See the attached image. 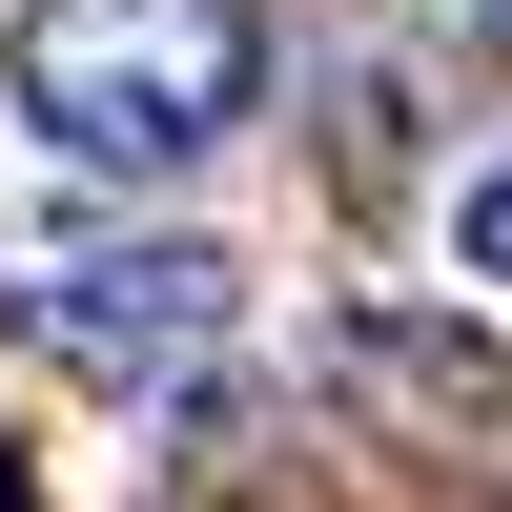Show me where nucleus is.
I'll list each match as a JSON object with an SVG mask.
<instances>
[{
	"label": "nucleus",
	"mask_w": 512,
	"mask_h": 512,
	"mask_svg": "<svg viewBox=\"0 0 512 512\" xmlns=\"http://www.w3.org/2000/svg\"><path fill=\"white\" fill-rule=\"evenodd\" d=\"M0 103L82 185H205L267 103V21L246 0H21L0 21Z\"/></svg>",
	"instance_id": "obj_1"
},
{
	"label": "nucleus",
	"mask_w": 512,
	"mask_h": 512,
	"mask_svg": "<svg viewBox=\"0 0 512 512\" xmlns=\"http://www.w3.org/2000/svg\"><path fill=\"white\" fill-rule=\"evenodd\" d=\"M21 349H62L82 390H185V369H226L246 349V267L226 246H185V226H144V246H62V267L21 287Z\"/></svg>",
	"instance_id": "obj_2"
},
{
	"label": "nucleus",
	"mask_w": 512,
	"mask_h": 512,
	"mask_svg": "<svg viewBox=\"0 0 512 512\" xmlns=\"http://www.w3.org/2000/svg\"><path fill=\"white\" fill-rule=\"evenodd\" d=\"M328 390H369V410H410V431H512V349L472 308H328Z\"/></svg>",
	"instance_id": "obj_3"
},
{
	"label": "nucleus",
	"mask_w": 512,
	"mask_h": 512,
	"mask_svg": "<svg viewBox=\"0 0 512 512\" xmlns=\"http://www.w3.org/2000/svg\"><path fill=\"white\" fill-rule=\"evenodd\" d=\"M451 267L512 287V164H472V185H451Z\"/></svg>",
	"instance_id": "obj_4"
},
{
	"label": "nucleus",
	"mask_w": 512,
	"mask_h": 512,
	"mask_svg": "<svg viewBox=\"0 0 512 512\" xmlns=\"http://www.w3.org/2000/svg\"><path fill=\"white\" fill-rule=\"evenodd\" d=\"M472 41H492V62H512V0H472Z\"/></svg>",
	"instance_id": "obj_5"
},
{
	"label": "nucleus",
	"mask_w": 512,
	"mask_h": 512,
	"mask_svg": "<svg viewBox=\"0 0 512 512\" xmlns=\"http://www.w3.org/2000/svg\"><path fill=\"white\" fill-rule=\"evenodd\" d=\"M0 512H21V431H0Z\"/></svg>",
	"instance_id": "obj_6"
}]
</instances>
